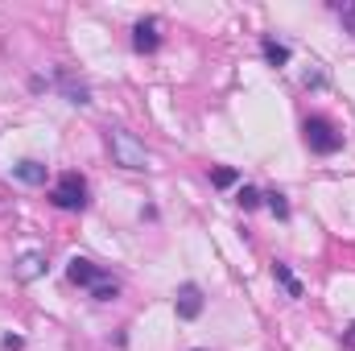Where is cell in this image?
<instances>
[{
	"mask_svg": "<svg viewBox=\"0 0 355 351\" xmlns=\"http://www.w3.org/2000/svg\"><path fill=\"white\" fill-rule=\"evenodd\" d=\"M67 277H71L75 285L91 289L95 302H116V298H120V281H116L112 273H103L99 264H91L87 257H75V261L67 264Z\"/></svg>",
	"mask_w": 355,
	"mask_h": 351,
	"instance_id": "obj_1",
	"label": "cell"
},
{
	"mask_svg": "<svg viewBox=\"0 0 355 351\" xmlns=\"http://www.w3.org/2000/svg\"><path fill=\"white\" fill-rule=\"evenodd\" d=\"M107 149H112V162H116V166H124V170H132V174L149 170V153H145V145H141L128 128H107Z\"/></svg>",
	"mask_w": 355,
	"mask_h": 351,
	"instance_id": "obj_2",
	"label": "cell"
},
{
	"mask_svg": "<svg viewBox=\"0 0 355 351\" xmlns=\"http://www.w3.org/2000/svg\"><path fill=\"white\" fill-rule=\"evenodd\" d=\"M302 132H306L310 153L331 157V153H339V149H343V132H335V124H331L327 116H310V120L302 124Z\"/></svg>",
	"mask_w": 355,
	"mask_h": 351,
	"instance_id": "obj_3",
	"label": "cell"
},
{
	"mask_svg": "<svg viewBox=\"0 0 355 351\" xmlns=\"http://www.w3.org/2000/svg\"><path fill=\"white\" fill-rule=\"evenodd\" d=\"M50 198H54L58 211H83V207H87V182H83L79 174H62L58 182H54Z\"/></svg>",
	"mask_w": 355,
	"mask_h": 351,
	"instance_id": "obj_4",
	"label": "cell"
},
{
	"mask_svg": "<svg viewBox=\"0 0 355 351\" xmlns=\"http://www.w3.org/2000/svg\"><path fill=\"white\" fill-rule=\"evenodd\" d=\"M54 87L67 95V103H75V108H87L91 103V91L83 79H75L71 71H54Z\"/></svg>",
	"mask_w": 355,
	"mask_h": 351,
	"instance_id": "obj_5",
	"label": "cell"
},
{
	"mask_svg": "<svg viewBox=\"0 0 355 351\" xmlns=\"http://www.w3.org/2000/svg\"><path fill=\"white\" fill-rule=\"evenodd\" d=\"M174 310H178V318H198V314H202V289H198L194 281H186V285L178 289Z\"/></svg>",
	"mask_w": 355,
	"mask_h": 351,
	"instance_id": "obj_6",
	"label": "cell"
},
{
	"mask_svg": "<svg viewBox=\"0 0 355 351\" xmlns=\"http://www.w3.org/2000/svg\"><path fill=\"white\" fill-rule=\"evenodd\" d=\"M157 46H162V37H157V21H153V17L137 21V25H132V50H137V54H153Z\"/></svg>",
	"mask_w": 355,
	"mask_h": 351,
	"instance_id": "obj_7",
	"label": "cell"
},
{
	"mask_svg": "<svg viewBox=\"0 0 355 351\" xmlns=\"http://www.w3.org/2000/svg\"><path fill=\"white\" fill-rule=\"evenodd\" d=\"M12 178H17V182H25V186H46V166H42V162H33V157H25V162H17V166H12Z\"/></svg>",
	"mask_w": 355,
	"mask_h": 351,
	"instance_id": "obj_8",
	"label": "cell"
},
{
	"mask_svg": "<svg viewBox=\"0 0 355 351\" xmlns=\"http://www.w3.org/2000/svg\"><path fill=\"white\" fill-rule=\"evenodd\" d=\"M42 268H46V257L42 252H25L21 261L12 264V277L17 281H33V277H42Z\"/></svg>",
	"mask_w": 355,
	"mask_h": 351,
	"instance_id": "obj_9",
	"label": "cell"
},
{
	"mask_svg": "<svg viewBox=\"0 0 355 351\" xmlns=\"http://www.w3.org/2000/svg\"><path fill=\"white\" fill-rule=\"evenodd\" d=\"M272 277H277V281H281V285H285V293H289V298H302V281H297V277H293V273H289V264L272 261Z\"/></svg>",
	"mask_w": 355,
	"mask_h": 351,
	"instance_id": "obj_10",
	"label": "cell"
},
{
	"mask_svg": "<svg viewBox=\"0 0 355 351\" xmlns=\"http://www.w3.org/2000/svg\"><path fill=\"white\" fill-rule=\"evenodd\" d=\"M261 50H265L268 67H285V62H289V46H281V42H272V37L261 42Z\"/></svg>",
	"mask_w": 355,
	"mask_h": 351,
	"instance_id": "obj_11",
	"label": "cell"
},
{
	"mask_svg": "<svg viewBox=\"0 0 355 351\" xmlns=\"http://www.w3.org/2000/svg\"><path fill=\"white\" fill-rule=\"evenodd\" d=\"M261 198H265V194H261L257 186H240V194H236V203H240L244 211H257V207H261Z\"/></svg>",
	"mask_w": 355,
	"mask_h": 351,
	"instance_id": "obj_12",
	"label": "cell"
},
{
	"mask_svg": "<svg viewBox=\"0 0 355 351\" xmlns=\"http://www.w3.org/2000/svg\"><path fill=\"white\" fill-rule=\"evenodd\" d=\"M265 203H268V211H272L277 219H289V203H285V194H277V190H268V194H265Z\"/></svg>",
	"mask_w": 355,
	"mask_h": 351,
	"instance_id": "obj_13",
	"label": "cell"
},
{
	"mask_svg": "<svg viewBox=\"0 0 355 351\" xmlns=\"http://www.w3.org/2000/svg\"><path fill=\"white\" fill-rule=\"evenodd\" d=\"M335 12H339V21H343V29H352L355 33V0H347V4H331Z\"/></svg>",
	"mask_w": 355,
	"mask_h": 351,
	"instance_id": "obj_14",
	"label": "cell"
},
{
	"mask_svg": "<svg viewBox=\"0 0 355 351\" xmlns=\"http://www.w3.org/2000/svg\"><path fill=\"white\" fill-rule=\"evenodd\" d=\"M211 182H215V186H232V182H236V170H215Z\"/></svg>",
	"mask_w": 355,
	"mask_h": 351,
	"instance_id": "obj_15",
	"label": "cell"
},
{
	"mask_svg": "<svg viewBox=\"0 0 355 351\" xmlns=\"http://www.w3.org/2000/svg\"><path fill=\"white\" fill-rule=\"evenodd\" d=\"M343 343H347V348L355 351V323H352V327H347V331H343Z\"/></svg>",
	"mask_w": 355,
	"mask_h": 351,
	"instance_id": "obj_16",
	"label": "cell"
}]
</instances>
